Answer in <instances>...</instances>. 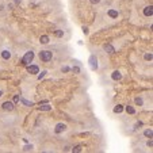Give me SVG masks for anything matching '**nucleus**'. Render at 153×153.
<instances>
[{
	"instance_id": "1",
	"label": "nucleus",
	"mask_w": 153,
	"mask_h": 153,
	"mask_svg": "<svg viewBox=\"0 0 153 153\" xmlns=\"http://www.w3.org/2000/svg\"><path fill=\"white\" fill-rule=\"evenodd\" d=\"M52 58H53V53L50 50H41L39 52V60L42 62H49L52 61Z\"/></svg>"
},
{
	"instance_id": "2",
	"label": "nucleus",
	"mask_w": 153,
	"mask_h": 153,
	"mask_svg": "<svg viewBox=\"0 0 153 153\" xmlns=\"http://www.w3.org/2000/svg\"><path fill=\"white\" fill-rule=\"evenodd\" d=\"M34 60V52L33 50H30V52H27V53L23 56V58H22V62L25 64V65H29L30 62Z\"/></svg>"
},
{
	"instance_id": "3",
	"label": "nucleus",
	"mask_w": 153,
	"mask_h": 153,
	"mask_svg": "<svg viewBox=\"0 0 153 153\" xmlns=\"http://www.w3.org/2000/svg\"><path fill=\"white\" fill-rule=\"evenodd\" d=\"M0 56H1V58L3 60H11V57H12V53H11V50L7 49V47H4V49H1V52H0Z\"/></svg>"
},
{
	"instance_id": "4",
	"label": "nucleus",
	"mask_w": 153,
	"mask_h": 153,
	"mask_svg": "<svg viewBox=\"0 0 153 153\" xmlns=\"http://www.w3.org/2000/svg\"><path fill=\"white\" fill-rule=\"evenodd\" d=\"M66 129H68L66 123H62V122H60V123L56 125V127H54V133H56V134H61L62 132H65Z\"/></svg>"
},
{
	"instance_id": "5",
	"label": "nucleus",
	"mask_w": 153,
	"mask_h": 153,
	"mask_svg": "<svg viewBox=\"0 0 153 153\" xmlns=\"http://www.w3.org/2000/svg\"><path fill=\"white\" fill-rule=\"evenodd\" d=\"M90 66H91L92 70L98 69V58H96V56H94V54L90 57Z\"/></svg>"
},
{
	"instance_id": "6",
	"label": "nucleus",
	"mask_w": 153,
	"mask_h": 153,
	"mask_svg": "<svg viewBox=\"0 0 153 153\" xmlns=\"http://www.w3.org/2000/svg\"><path fill=\"white\" fill-rule=\"evenodd\" d=\"M144 15L146 18H150L153 15V7H152V4H149V5H146L144 8Z\"/></svg>"
},
{
	"instance_id": "7",
	"label": "nucleus",
	"mask_w": 153,
	"mask_h": 153,
	"mask_svg": "<svg viewBox=\"0 0 153 153\" xmlns=\"http://www.w3.org/2000/svg\"><path fill=\"white\" fill-rule=\"evenodd\" d=\"M1 107H3V110H5V111H12L15 106H14L12 102H4V103L1 104Z\"/></svg>"
},
{
	"instance_id": "8",
	"label": "nucleus",
	"mask_w": 153,
	"mask_h": 153,
	"mask_svg": "<svg viewBox=\"0 0 153 153\" xmlns=\"http://www.w3.org/2000/svg\"><path fill=\"white\" fill-rule=\"evenodd\" d=\"M27 72L31 74H38L39 73V68L37 65H29L27 66Z\"/></svg>"
},
{
	"instance_id": "9",
	"label": "nucleus",
	"mask_w": 153,
	"mask_h": 153,
	"mask_svg": "<svg viewBox=\"0 0 153 153\" xmlns=\"http://www.w3.org/2000/svg\"><path fill=\"white\" fill-rule=\"evenodd\" d=\"M107 15L110 18H112V19H116V18L119 16V12H118V11H116V10H114V8H110L107 11Z\"/></svg>"
},
{
	"instance_id": "10",
	"label": "nucleus",
	"mask_w": 153,
	"mask_h": 153,
	"mask_svg": "<svg viewBox=\"0 0 153 153\" xmlns=\"http://www.w3.org/2000/svg\"><path fill=\"white\" fill-rule=\"evenodd\" d=\"M111 77H112V80H121L122 79V73H121L119 70H114L111 73Z\"/></svg>"
},
{
	"instance_id": "11",
	"label": "nucleus",
	"mask_w": 153,
	"mask_h": 153,
	"mask_svg": "<svg viewBox=\"0 0 153 153\" xmlns=\"http://www.w3.org/2000/svg\"><path fill=\"white\" fill-rule=\"evenodd\" d=\"M103 49L106 50L107 53H110V54H112L114 52H115V49H114V47H112V46L110 45V43H106V45H103Z\"/></svg>"
},
{
	"instance_id": "12",
	"label": "nucleus",
	"mask_w": 153,
	"mask_h": 153,
	"mask_svg": "<svg viewBox=\"0 0 153 153\" xmlns=\"http://www.w3.org/2000/svg\"><path fill=\"white\" fill-rule=\"evenodd\" d=\"M122 111H123V106L122 104H116L114 107V112H116V114H121Z\"/></svg>"
},
{
	"instance_id": "13",
	"label": "nucleus",
	"mask_w": 153,
	"mask_h": 153,
	"mask_svg": "<svg viewBox=\"0 0 153 153\" xmlns=\"http://www.w3.org/2000/svg\"><path fill=\"white\" fill-rule=\"evenodd\" d=\"M39 42H41V43H43V45L49 43V37H47V35H42V37L39 38Z\"/></svg>"
},
{
	"instance_id": "14",
	"label": "nucleus",
	"mask_w": 153,
	"mask_h": 153,
	"mask_svg": "<svg viewBox=\"0 0 153 153\" xmlns=\"http://www.w3.org/2000/svg\"><path fill=\"white\" fill-rule=\"evenodd\" d=\"M39 110H41V111H50V110H52V106L43 104V106H39Z\"/></svg>"
},
{
	"instance_id": "15",
	"label": "nucleus",
	"mask_w": 153,
	"mask_h": 153,
	"mask_svg": "<svg viewBox=\"0 0 153 153\" xmlns=\"http://www.w3.org/2000/svg\"><path fill=\"white\" fill-rule=\"evenodd\" d=\"M144 134H145V137H149V138H152V136H153L152 129H146V130L144 132Z\"/></svg>"
},
{
	"instance_id": "16",
	"label": "nucleus",
	"mask_w": 153,
	"mask_h": 153,
	"mask_svg": "<svg viewBox=\"0 0 153 153\" xmlns=\"http://www.w3.org/2000/svg\"><path fill=\"white\" fill-rule=\"evenodd\" d=\"M19 100H22V103L26 104V106H33V103H31V102H29V100H26L25 98H19Z\"/></svg>"
},
{
	"instance_id": "17",
	"label": "nucleus",
	"mask_w": 153,
	"mask_h": 153,
	"mask_svg": "<svg viewBox=\"0 0 153 153\" xmlns=\"http://www.w3.org/2000/svg\"><path fill=\"white\" fill-rule=\"evenodd\" d=\"M126 111H127L129 114H136V110H134V107H132V106H127V107H126Z\"/></svg>"
},
{
	"instance_id": "18",
	"label": "nucleus",
	"mask_w": 153,
	"mask_h": 153,
	"mask_svg": "<svg viewBox=\"0 0 153 153\" xmlns=\"http://www.w3.org/2000/svg\"><path fill=\"white\" fill-rule=\"evenodd\" d=\"M134 102H136V104H138V106H142V103H144L141 98H136V99H134Z\"/></svg>"
},
{
	"instance_id": "19",
	"label": "nucleus",
	"mask_w": 153,
	"mask_h": 153,
	"mask_svg": "<svg viewBox=\"0 0 153 153\" xmlns=\"http://www.w3.org/2000/svg\"><path fill=\"white\" fill-rule=\"evenodd\" d=\"M144 57H145V60H146V61H152V54H150V53H146Z\"/></svg>"
},
{
	"instance_id": "20",
	"label": "nucleus",
	"mask_w": 153,
	"mask_h": 153,
	"mask_svg": "<svg viewBox=\"0 0 153 153\" xmlns=\"http://www.w3.org/2000/svg\"><path fill=\"white\" fill-rule=\"evenodd\" d=\"M23 150H25V152H29V150H33V146H31V145H27V146H25V148H23Z\"/></svg>"
},
{
	"instance_id": "21",
	"label": "nucleus",
	"mask_w": 153,
	"mask_h": 153,
	"mask_svg": "<svg viewBox=\"0 0 153 153\" xmlns=\"http://www.w3.org/2000/svg\"><path fill=\"white\" fill-rule=\"evenodd\" d=\"M72 70H73L74 73H80V68H77V66H73V68H72Z\"/></svg>"
},
{
	"instance_id": "22",
	"label": "nucleus",
	"mask_w": 153,
	"mask_h": 153,
	"mask_svg": "<svg viewBox=\"0 0 153 153\" xmlns=\"http://www.w3.org/2000/svg\"><path fill=\"white\" fill-rule=\"evenodd\" d=\"M56 35H57V37H62V35H64V33H62L61 30H57V31H56Z\"/></svg>"
},
{
	"instance_id": "23",
	"label": "nucleus",
	"mask_w": 153,
	"mask_h": 153,
	"mask_svg": "<svg viewBox=\"0 0 153 153\" xmlns=\"http://www.w3.org/2000/svg\"><path fill=\"white\" fill-rule=\"evenodd\" d=\"M45 73H46V70H43V72H41V73L38 74V79L41 80V79H42V77H43V76H45Z\"/></svg>"
},
{
	"instance_id": "24",
	"label": "nucleus",
	"mask_w": 153,
	"mask_h": 153,
	"mask_svg": "<svg viewBox=\"0 0 153 153\" xmlns=\"http://www.w3.org/2000/svg\"><path fill=\"white\" fill-rule=\"evenodd\" d=\"M73 152H81V146H74Z\"/></svg>"
},
{
	"instance_id": "25",
	"label": "nucleus",
	"mask_w": 153,
	"mask_h": 153,
	"mask_svg": "<svg viewBox=\"0 0 153 153\" xmlns=\"http://www.w3.org/2000/svg\"><path fill=\"white\" fill-rule=\"evenodd\" d=\"M19 102V95H15L14 96V103H18Z\"/></svg>"
},
{
	"instance_id": "26",
	"label": "nucleus",
	"mask_w": 153,
	"mask_h": 153,
	"mask_svg": "<svg viewBox=\"0 0 153 153\" xmlns=\"http://www.w3.org/2000/svg\"><path fill=\"white\" fill-rule=\"evenodd\" d=\"M92 4H98V3H100V0H90Z\"/></svg>"
},
{
	"instance_id": "27",
	"label": "nucleus",
	"mask_w": 153,
	"mask_h": 153,
	"mask_svg": "<svg viewBox=\"0 0 153 153\" xmlns=\"http://www.w3.org/2000/svg\"><path fill=\"white\" fill-rule=\"evenodd\" d=\"M21 1H22V0H15V3H16V4H19Z\"/></svg>"
},
{
	"instance_id": "28",
	"label": "nucleus",
	"mask_w": 153,
	"mask_h": 153,
	"mask_svg": "<svg viewBox=\"0 0 153 153\" xmlns=\"http://www.w3.org/2000/svg\"><path fill=\"white\" fill-rule=\"evenodd\" d=\"M0 96H3V91L1 90H0Z\"/></svg>"
},
{
	"instance_id": "29",
	"label": "nucleus",
	"mask_w": 153,
	"mask_h": 153,
	"mask_svg": "<svg viewBox=\"0 0 153 153\" xmlns=\"http://www.w3.org/2000/svg\"><path fill=\"white\" fill-rule=\"evenodd\" d=\"M1 10H3V7H1V5H0V11H1Z\"/></svg>"
}]
</instances>
